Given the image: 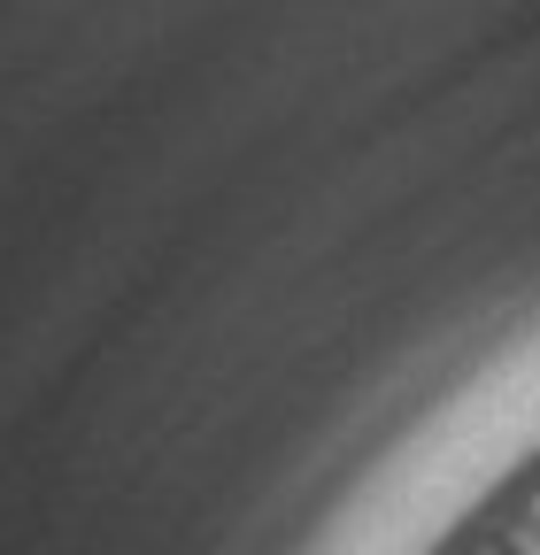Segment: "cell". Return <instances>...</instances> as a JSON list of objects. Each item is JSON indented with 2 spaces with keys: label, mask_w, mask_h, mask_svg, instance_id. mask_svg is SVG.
<instances>
[{
  "label": "cell",
  "mask_w": 540,
  "mask_h": 555,
  "mask_svg": "<svg viewBox=\"0 0 540 555\" xmlns=\"http://www.w3.org/2000/svg\"><path fill=\"white\" fill-rule=\"evenodd\" d=\"M463 555H517V540H479V547H463Z\"/></svg>",
  "instance_id": "obj_1"
},
{
  "label": "cell",
  "mask_w": 540,
  "mask_h": 555,
  "mask_svg": "<svg viewBox=\"0 0 540 555\" xmlns=\"http://www.w3.org/2000/svg\"><path fill=\"white\" fill-rule=\"evenodd\" d=\"M525 532L540 540V486H532V502H525Z\"/></svg>",
  "instance_id": "obj_2"
}]
</instances>
